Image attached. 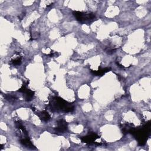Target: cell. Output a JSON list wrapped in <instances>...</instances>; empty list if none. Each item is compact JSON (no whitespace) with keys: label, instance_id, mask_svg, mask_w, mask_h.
Wrapping results in <instances>:
<instances>
[{"label":"cell","instance_id":"cell-3","mask_svg":"<svg viewBox=\"0 0 151 151\" xmlns=\"http://www.w3.org/2000/svg\"><path fill=\"white\" fill-rule=\"evenodd\" d=\"M76 19L82 23H88L95 18V15L91 12H83L80 11L73 12Z\"/></svg>","mask_w":151,"mask_h":151},{"label":"cell","instance_id":"cell-4","mask_svg":"<svg viewBox=\"0 0 151 151\" xmlns=\"http://www.w3.org/2000/svg\"><path fill=\"white\" fill-rule=\"evenodd\" d=\"M19 91L24 93V97L27 101H30L33 96H34V91L29 90L27 87V84H23L22 87L19 90Z\"/></svg>","mask_w":151,"mask_h":151},{"label":"cell","instance_id":"cell-2","mask_svg":"<svg viewBox=\"0 0 151 151\" xmlns=\"http://www.w3.org/2000/svg\"><path fill=\"white\" fill-rule=\"evenodd\" d=\"M150 132V123H146L143 127L136 130L133 129L132 132L134 134L140 145H143L147 139Z\"/></svg>","mask_w":151,"mask_h":151},{"label":"cell","instance_id":"cell-1","mask_svg":"<svg viewBox=\"0 0 151 151\" xmlns=\"http://www.w3.org/2000/svg\"><path fill=\"white\" fill-rule=\"evenodd\" d=\"M51 109L53 111H60L64 112H71L74 110V107L70 103L61 98L55 97L52 98L50 103Z\"/></svg>","mask_w":151,"mask_h":151},{"label":"cell","instance_id":"cell-10","mask_svg":"<svg viewBox=\"0 0 151 151\" xmlns=\"http://www.w3.org/2000/svg\"><path fill=\"white\" fill-rule=\"evenodd\" d=\"M21 63V57L17 56V58L12 59L11 60V63L14 65H19L20 64V63Z\"/></svg>","mask_w":151,"mask_h":151},{"label":"cell","instance_id":"cell-9","mask_svg":"<svg viewBox=\"0 0 151 151\" xmlns=\"http://www.w3.org/2000/svg\"><path fill=\"white\" fill-rule=\"evenodd\" d=\"M109 70H110V68H105L100 69V70H97V71L91 70V73H93L94 75H96V76H102V75H103L104 74H105L106 72L109 71Z\"/></svg>","mask_w":151,"mask_h":151},{"label":"cell","instance_id":"cell-8","mask_svg":"<svg viewBox=\"0 0 151 151\" xmlns=\"http://www.w3.org/2000/svg\"><path fill=\"white\" fill-rule=\"evenodd\" d=\"M21 143L23 145H24V146H25L28 147H29V148H31V149H33L34 147V145L32 144V143L31 142V141L29 140V139L28 137H25L24 139H21Z\"/></svg>","mask_w":151,"mask_h":151},{"label":"cell","instance_id":"cell-11","mask_svg":"<svg viewBox=\"0 0 151 151\" xmlns=\"http://www.w3.org/2000/svg\"><path fill=\"white\" fill-rule=\"evenodd\" d=\"M6 100L11 101H14L15 100V97L12 96H11V95H8L6 96Z\"/></svg>","mask_w":151,"mask_h":151},{"label":"cell","instance_id":"cell-5","mask_svg":"<svg viewBox=\"0 0 151 151\" xmlns=\"http://www.w3.org/2000/svg\"><path fill=\"white\" fill-rule=\"evenodd\" d=\"M67 129V125L66 122L63 120L61 119L57 123V127H56V128L55 129V130L57 133H64Z\"/></svg>","mask_w":151,"mask_h":151},{"label":"cell","instance_id":"cell-7","mask_svg":"<svg viewBox=\"0 0 151 151\" xmlns=\"http://www.w3.org/2000/svg\"><path fill=\"white\" fill-rule=\"evenodd\" d=\"M37 114L39 116L40 119H41L43 121H48L50 119V115L46 111H42L40 112L38 111Z\"/></svg>","mask_w":151,"mask_h":151},{"label":"cell","instance_id":"cell-6","mask_svg":"<svg viewBox=\"0 0 151 151\" xmlns=\"http://www.w3.org/2000/svg\"><path fill=\"white\" fill-rule=\"evenodd\" d=\"M98 138H99V137L97 134L94 133H92L86 136L83 137L81 138V140L83 142L86 143H91L94 142Z\"/></svg>","mask_w":151,"mask_h":151}]
</instances>
